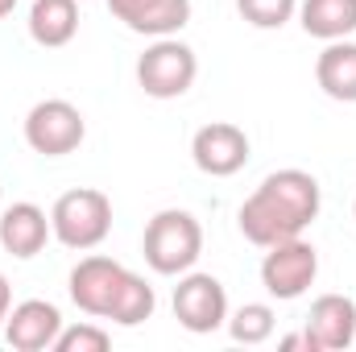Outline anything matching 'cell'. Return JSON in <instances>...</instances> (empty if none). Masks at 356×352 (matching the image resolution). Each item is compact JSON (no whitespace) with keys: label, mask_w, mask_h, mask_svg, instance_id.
<instances>
[{"label":"cell","mask_w":356,"mask_h":352,"mask_svg":"<svg viewBox=\"0 0 356 352\" xmlns=\"http://www.w3.org/2000/svg\"><path fill=\"white\" fill-rule=\"evenodd\" d=\"M323 207V191H319V178L307 175V170H273V175L241 203L236 211V224L245 232L249 245L269 249L277 241H290V237H302L315 216Z\"/></svg>","instance_id":"obj_1"},{"label":"cell","mask_w":356,"mask_h":352,"mask_svg":"<svg viewBox=\"0 0 356 352\" xmlns=\"http://www.w3.org/2000/svg\"><path fill=\"white\" fill-rule=\"evenodd\" d=\"M141 253H145V265L154 273L178 278V273L195 269L199 253H203V224L182 207H166L145 224Z\"/></svg>","instance_id":"obj_2"},{"label":"cell","mask_w":356,"mask_h":352,"mask_svg":"<svg viewBox=\"0 0 356 352\" xmlns=\"http://www.w3.org/2000/svg\"><path fill=\"white\" fill-rule=\"evenodd\" d=\"M50 228H54L58 245L88 253L95 245H104L108 232H112V199L104 191H95V186H75V191L54 199Z\"/></svg>","instance_id":"obj_3"},{"label":"cell","mask_w":356,"mask_h":352,"mask_svg":"<svg viewBox=\"0 0 356 352\" xmlns=\"http://www.w3.org/2000/svg\"><path fill=\"white\" fill-rule=\"evenodd\" d=\"M195 75H199V58L178 38H154V46H145V54L137 58V83L149 99L186 95Z\"/></svg>","instance_id":"obj_4"},{"label":"cell","mask_w":356,"mask_h":352,"mask_svg":"<svg viewBox=\"0 0 356 352\" xmlns=\"http://www.w3.org/2000/svg\"><path fill=\"white\" fill-rule=\"evenodd\" d=\"M88 120L71 99H42L25 116V141L42 158H67L83 145Z\"/></svg>","instance_id":"obj_5"},{"label":"cell","mask_w":356,"mask_h":352,"mask_svg":"<svg viewBox=\"0 0 356 352\" xmlns=\"http://www.w3.org/2000/svg\"><path fill=\"white\" fill-rule=\"evenodd\" d=\"M315 278H319V253L302 237H290V241L269 245L266 257H261V286H266L277 303L302 298L315 286Z\"/></svg>","instance_id":"obj_6"},{"label":"cell","mask_w":356,"mask_h":352,"mask_svg":"<svg viewBox=\"0 0 356 352\" xmlns=\"http://www.w3.org/2000/svg\"><path fill=\"white\" fill-rule=\"evenodd\" d=\"M129 273L133 269H124L120 262H112L104 253H91L71 269V286H67L71 303L91 319H112V311H116V303L129 286Z\"/></svg>","instance_id":"obj_7"},{"label":"cell","mask_w":356,"mask_h":352,"mask_svg":"<svg viewBox=\"0 0 356 352\" xmlns=\"http://www.w3.org/2000/svg\"><path fill=\"white\" fill-rule=\"evenodd\" d=\"M175 319L195 332V336H211L228 323V290L220 278L211 273H178L175 286Z\"/></svg>","instance_id":"obj_8"},{"label":"cell","mask_w":356,"mask_h":352,"mask_svg":"<svg viewBox=\"0 0 356 352\" xmlns=\"http://www.w3.org/2000/svg\"><path fill=\"white\" fill-rule=\"evenodd\" d=\"M191 158L203 175L211 178H232L245 170L249 162V137L241 125H228V120H211L203 125L195 137H191Z\"/></svg>","instance_id":"obj_9"},{"label":"cell","mask_w":356,"mask_h":352,"mask_svg":"<svg viewBox=\"0 0 356 352\" xmlns=\"http://www.w3.org/2000/svg\"><path fill=\"white\" fill-rule=\"evenodd\" d=\"M63 332V311L46 298H25L8 311L4 319V340L13 344L17 352H46L54 349Z\"/></svg>","instance_id":"obj_10"},{"label":"cell","mask_w":356,"mask_h":352,"mask_svg":"<svg viewBox=\"0 0 356 352\" xmlns=\"http://www.w3.org/2000/svg\"><path fill=\"white\" fill-rule=\"evenodd\" d=\"M315 352H340L356 344V303L348 294H319L311 303L307 328Z\"/></svg>","instance_id":"obj_11"},{"label":"cell","mask_w":356,"mask_h":352,"mask_svg":"<svg viewBox=\"0 0 356 352\" xmlns=\"http://www.w3.org/2000/svg\"><path fill=\"white\" fill-rule=\"evenodd\" d=\"M108 13L145 38H175L191 21V0H108Z\"/></svg>","instance_id":"obj_12"},{"label":"cell","mask_w":356,"mask_h":352,"mask_svg":"<svg viewBox=\"0 0 356 352\" xmlns=\"http://www.w3.org/2000/svg\"><path fill=\"white\" fill-rule=\"evenodd\" d=\"M50 237H54L50 216H46L38 203H13V207L0 211V249H4L8 257L29 262V257H38V253L46 249Z\"/></svg>","instance_id":"obj_13"},{"label":"cell","mask_w":356,"mask_h":352,"mask_svg":"<svg viewBox=\"0 0 356 352\" xmlns=\"http://www.w3.org/2000/svg\"><path fill=\"white\" fill-rule=\"evenodd\" d=\"M315 83L340 104H356V42L340 38L323 46V54L315 58Z\"/></svg>","instance_id":"obj_14"},{"label":"cell","mask_w":356,"mask_h":352,"mask_svg":"<svg viewBox=\"0 0 356 352\" xmlns=\"http://www.w3.org/2000/svg\"><path fill=\"white\" fill-rule=\"evenodd\" d=\"M79 33V4L75 0H33L29 8V38L46 50L67 46Z\"/></svg>","instance_id":"obj_15"},{"label":"cell","mask_w":356,"mask_h":352,"mask_svg":"<svg viewBox=\"0 0 356 352\" xmlns=\"http://www.w3.org/2000/svg\"><path fill=\"white\" fill-rule=\"evenodd\" d=\"M298 21L319 42H340L356 33V0H298Z\"/></svg>","instance_id":"obj_16"},{"label":"cell","mask_w":356,"mask_h":352,"mask_svg":"<svg viewBox=\"0 0 356 352\" xmlns=\"http://www.w3.org/2000/svg\"><path fill=\"white\" fill-rule=\"evenodd\" d=\"M273 307L269 303H245V307H236L232 315H228V336L236 340V344H249V349H257V344H266L269 336H273Z\"/></svg>","instance_id":"obj_17"},{"label":"cell","mask_w":356,"mask_h":352,"mask_svg":"<svg viewBox=\"0 0 356 352\" xmlns=\"http://www.w3.org/2000/svg\"><path fill=\"white\" fill-rule=\"evenodd\" d=\"M154 307H158L154 286H149L141 273H129V286H124V294H120V303H116V311H112V323L137 328V323H145V319L154 315Z\"/></svg>","instance_id":"obj_18"},{"label":"cell","mask_w":356,"mask_h":352,"mask_svg":"<svg viewBox=\"0 0 356 352\" xmlns=\"http://www.w3.org/2000/svg\"><path fill=\"white\" fill-rule=\"evenodd\" d=\"M236 13L253 29H282L298 13V0H236Z\"/></svg>","instance_id":"obj_19"},{"label":"cell","mask_w":356,"mask_h":352,"mask_svg":"<svg viewBox=\"0 0 356 352\" xmlns=\"http://www.w3.org/2000/svg\"><path fill=\"white\" fill-rule=\"evenodd\" d=\"M108 344H112V336L104 328H95V323H75V328L63 323V332L54 340V352H104Z\"/></svg>","instance_id":"obj_20"},{"label":"cell","mask_w":356,"mask_h":352,"mask_svg":"<svg viewBox=\"0 0 356 352\" xmlns=\"http://www.w3.org/2000/svg\"><path fill=\"white\" fill-rule=\"evenodd\" d=\"M8 311H13V286H8V278L0 273V332H4V319H8Z\"/></svg>","instance_id":"obj_21"},{"label":"cell","mask_w":356,"mask_h":352,"mask_svg":"<svg viewBox=\"0 0 356 352\" xmlns=\"http://www.w3.org/2000/svg\"><path fill=\"white\" fill-rule=\"evenodd\" d=\"M13 8H17V0H0V17H8Z\"/></svg>","instance_id":"obj_22"},{"label":"cell","mask_w":356,"mask_h":352,"mask_svg":"<svg viewBox=\"0 0 356 352\" xmlns=\"http://www.w3.org/2000/svg\"><path fill=\"white\" fill-rule=\"evenodd\" d=\"M353 216H356V203H353Z\"/></svg>","instance_id":"obj_23"},{"label":"cell","mask_w":356,"mask_h":352,"mask_svg":"<svg viewBox=\"0 0 356 352\" xmlns=\"http://www.w3.org/2000/svg\"><path fill=\"white\" fill-rule=\"evenodd\" d=\"M0 195H4V186H0Z\"/></svg>","instance_id":"obj_24"}]
</instances>
